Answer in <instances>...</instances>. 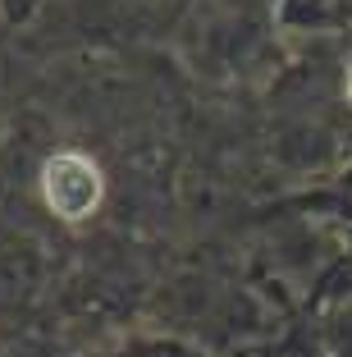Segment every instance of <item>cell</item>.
I'll use <instances>...</instances> for the list:
<instances>
[{
	"instance_id": "2",
	"label": "cell",
	"mask_w": 352,
	"mask_h": 357,
	"mask_svg": "<svg viewBox=\"0 0 352 357\" xmlns=\"http://www.w3.org/2000/svg\"><path fill=\"white\" fill-rule=\"evenodd\" d=\"M343 92H348V101H352V64H348V78H343Z\"/></svg>"
},
{
	"instance_id": "1",
	"label": "cell",
	"mask_w": 352,
	"mask_h": 357,
	"mask_svg": "<svg viewBox=\"0 0 352 357\" xmlns=\"http://www.w3.org/2000/svg\"><path fill=\"white\" fill-rule=\"evenodd\" d=\"M101 169L83 151H55L42 165V197L60 220H87L101 206Z\"/></svg>"
}]
</instances>
